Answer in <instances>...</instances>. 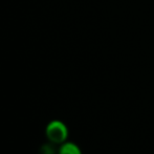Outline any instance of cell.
Returning a JSON list of instances; mask_svg holds the SVG:
<instances>
[{
    "label": "cell",
    "instance_id": "7a4b0ae2",
    "mask_svg": "<svg viewBox=\"0 0 154 154\" xmlns=\"http://www.w3.org/2000/svg\"><path fill=\"white\" fill-rule=\"evenodd\" d=\"M58 154H82V151L77 144L66 140L65 143L61 144Z\"/></svg>",
    "mask_w": 154,
    "mask_h": 154
},
{
    "label": "cell",
    "instance_id": "6da1fadb",
    "mask_svg": "<svg viewBox=\"0 0 154 154\" xmlns=\"http://www.w3.org/2000/svg\"><path fill=\"white\" fill-rule=\"evenodd\" d=\"M68 128L62 121L54 120L47 124L45 128V135L49 142L61 145L68 138Z\"/></svg>",
    "mask_w": 154,
    "mask_h": 154
}]
</instances>
